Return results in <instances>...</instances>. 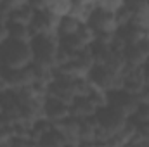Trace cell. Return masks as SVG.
Returning a JSON list of instances; mask_svg holds the SVG:
<instances>
[{"label": "cell", "mask_w": 149, "mask_h": 147, "mask_svg": "<svg viewBox=\"0 0 149 147\" xmlns=\"http://www.w3.org/2000/svg\"><path fill=\"white\" fill-rule=\"evenodd\" d=\"M33 50L30 43L7 40L0 45V69H23L31 66Z\"/></svg>", "instance_id": "1"}, {"label": "cell", "mask_w": 149, "mask_h": 147, "mask_svg": "<svg viewBox=\"0 0 149 147\" xmlns=\"http://www.w3.org/2000/svg\"><path fill=\"white\" fill-rule=\"evenodd\" d=\"M30 47L33 50V62L43 64L47 68H56V54L59 49V37L56 33L33 37Z\"/></svg>", "instance_id": "2"}, {"label": "cell", "mask_w": 149, "mask_h": 147, "mask_svg": "<svg viewBox=\"0 0 149 147\" xmlns=\"http://www.w3.org/2000/svg\"><path fill=\"white\" fill-rule=\"evenodd\" d=\"M121 2H95V7L87 21V24L95 33H114L116 21H114V9Z\"/></svg>", "instance_id": "3"}, {"label": "cell", "mask_w": 149, "mask_h": 147, "mask_svg": "<svg viewBox=\"0 0 149 147\" xmlns=\"http://www.w3.org/2000/svg\"><path fill=\"white\" fill-rule=\"evenodd\" d=\"M47 99H54L66 106H71L76 99L74 78H54V81L49 85Z\"/></svg>", "instance_id": "4"}, {"label": "cell", "mask_w": 149, "mask_h": 147, "mask_svg": "<svg viewBox=\"0 0 149 147\" xmlns=\"http://www.w3.org/2000/svg\"><path fill=\"white\" fill-rule=\"evenodd\" d=\"M0 73L7 90H19L24 87H31L35 83V74L31 66L23 69H0Z\"/></svg>", "instance_id": "5"}, {"label": "cell", "mask_w": 149, "mask_h": 147, "mask_svg": "<svg viewBox=\"0 0 149 147\" xmlns=\"http://www.w3.org/2000/svg\"><path fill=\"white\" fill-rule=\"evenodd\" d=\"M57 23H59V16L50 9V2H49V7L40 10L35 14L31 24H30V30L33 33V37L37 35H49V33H56V28H57Z\"/></svg>", "instance_id": "6"}, {"label": "cell", "mask_w": 149, "mask_h": 147, "mask_svg": "<svg viewBox=\"0 0 149 147\" xmlns=\"http://www.w3.org/2000/svg\"><path fill=\"white\" fill-rule=\"evenodd\" d=\"M146 74L148 71L144 69V66L141 68H134V66H125L123 69V92L137 97L144 88H146Z\"/></svg>", "instance_id": "7"}, {"label": "cell", "mask_w": 149, "mask_h": 147, "mask_svg": "<svg viewBox=\"0 0 149 147\" xmlns=\"http://www.w3.org/2000/svg\"><path fill=\"white\" fill-rule=\"evenodd\" d=\"M123 57H125L127 66H134V68L144 66L146 59L149 57V38H148V35L142 38V40H139L137 43L127 45L125 50H123Z\"/></svg>", "instance_id": "8"}, {"label": "cell", "mask_w": 149, "mask_h": 147, "mask_svg": "<svg viewBox=\"0 0 149 147\" xmlns=\"http://www.w3.org/2000/svg\"><path fill=\"white\" fill-rule=\"evenodd\" d=\"M137 106H139L137 97H134V95H130V94H127V92H123V90H120V92H111V94H109V107H113L116 112H120V114H121L123 118H127V119L134 116Z\"/></svg>", "instance_id": "9"}, {"label": "cell", "mask_w": 149, "mask_h": 147, "mask_svg": "<svg viewBox=\"0 0 149 147\" xmlns=\"http://www.w3.org/2000/svg\"><path fill=\"white\" fill-rule=\"evenodd\" d=\"M43 118L49 119L52 125L70 118V106L59 102V101H54V99H47L43 102Z\"/></svg>", "instance_id": "10"}, {"label": "cell", "mask_w": 149, "mask_h": 147, "mask_svg": "<svg viewBox=\"0 0 149 147\" xmlns=\"http://www.w3.org/2000/svg\"><path fill=\"white\" fill-rule=\"evenodd\" d=\"M54 130H57L64 137L66 144H80V140H78V135H80V121L78 119H74V118L70 116V118L56 123L54 125Z\"/></svg>", "instance_id": "11"}, {"label": "cell", "mask_w": 149, "mask_h": 147, "mask_svg": "<svg viewBox=\"0 0 149 147\" xmlns=\"http://www.w3.org/2000/svg\"><path fill=\"white\" fill-rule=\"evenodd\" d=\"M35 10L33 7L30 5V2L26 0H21V3L9 14V23H14V24H24V26H30L33 17H35Z\"/></svg>", "instance_id": "12"}, {"label": "cell", "mask_w": 149, "mask_h": 147, "mask_svg": "<svg viewBox=\"0 0 149 147\" xmlns=\"http://www.w3.org/2000/svg\"><path fill=\"white\" fill-rule=\"evenodd\" d=\"M95 114H97V109L88 102L87 97H76L74 102L70 106V116L78 121H83V119L92 118Z\"/></svg>", "instance_id": "13"}, {"label": "cell", "mask_w": 149, "mask_h": 147, "mask_svg": "<svg viewBox=\"0 0 149 147\" xmlns=\"http://www.w3.org/2000/svg\"><path fill=\"white\" fill-rule=\"evenodd\" d=\"M116 35L121 38L127 45H132V43H137L139 40H142V38L146 37L148 35V30L132 21L130 24H127L123 28H118L116 30Z\"/></svg>", "instance_id": "14"}, {"label": "cell", "mask_w": 149, "mask_h": 147, "mask_svg": "<svg viewBox=\"0 0 149 147\" xmlns=\"http://www.w3.org/2000/svg\"><path fill=\"white\" fill-rule=\"evenodd\" d=\"M80 24H81V23H80L76 17H73V16H63V17H59L57 28H56V35H57L59 38L76 35Z\"/></svg>", "instance_id": "15"}, {"label": "cell", "mask_w": 149, "mask_h": 147, "mask_svg": "<svg viewBox=\"0 0 149 147\" xmlns=\"http://www.w3.org/2000/svg\"><path fill=\"white\" fill-rule=\"evenodd\" d=\"M7 31H9V40H12V42L30 43V42L33 40V33H31L30 26H24V24L9 23V24H7Z\"/></svg>", "instance_id": "16"}, {"label": "cell", "mask_w": 149, "mask_h": 147, "mask_svg": "<svg viewBox=\"0 0 149 147\" xmlns=\"http://www.w3.org/2000/svg\"><path fill=\"white\" fill-rule=\"evenodd\" d=\"M114 21H116V28H123L134 21V14H132L130 7L127 5V2H121L114 9Z\"/></svg>", "instance_id": "17"}, {"label": "cell", "mask_w": 149, "mask_h": 147, "mask_svg": "<svg viewBox=\"0 0 149 147\" xmlns=\"http://www.w3.org/2000/svg\"><path fill=\"white\" fill-rule=\"evenodd\" d=\"M59 45H61L68 54H71V57H73V59L76 57V54H78V52H81V50L85 49V45L80 42V38L76 37V35L59 38Z\"/></svg>", "instance_id": "18"}, {"label": "cell", "mask_w": 149, "mask_h": 147, "mask_svg": "<svg viewBox=\"0 0 149 147\" xmlns=\"http://www.w3.org/2000/svg\"><path fill=\"white\" fill-rule=\"evenodd\" d=\"M87 99H88V102H90L97 111L104 109V107L109 106V94H108V92H102V90H97V88H94V90L87 95Z\"/></svg>", "instance_id": "19"}, {"label": "cell", "mask_w": 149, "mask_h": 147, "mask_svg": "<svg viewBox=\"0 0 149 147\" xmlns=\"http://www.w3.org/2000/svg\"><path fill=\"white\" fill-rule=\"evenodd\" d=\"M52 130H54V125H52L49 119L40 118V119H37V121L31 125V139L40 140L43 135H47V133H49V132H52Z\"/></svg>", "instance_id": "20"}, {"label": "cell", "mask_w": 149, "mask_h": 147, "mask_svg": "<svg viewBox=\"0 0 149 147\" xmlns=\"http://www.w3.org/2000/svg\"><path fill=\"white\" fill-rule=\"evenodd\" d=\"M38 144H40V147H64L66 146V140H64V137L57 130H52L47 135H43L38 140Z\"/></svg>", "instance_id": "21"}, {"label": "cell", "mask_w": 149, "mask_h": 147, "mask_svg": "<svg viewBox=\"0 0 149 147\" xmlns=\"http://www.w3.org/2000/svg\"><path fill=\"white\" fill-rule=\"evenodd\" d=\"M76 37L80 38V42L85 45V47H92L94 40H95V31L87 24V23H81L78 31H76Z\"/></svg>", "instance_id": "22"}, {"label": "cell", "mask_w": 149, "mask_h": 147, "mask_svg": "<svg viewBox=\"0 0 149 147\" xmlns=\"http://www.w3.org/2000/svg\"><path fill=\"white\" fill-rule=\"evenodd\" d=\"M92 90H94V87H92L88 76L74 78V92H76V97H87Z\"/></svg>", "instance_id": "23"}, {"label": "cell", "mask_w": 149, "mask_h": 147, "mask_svg": "<svg viewBox=\"0 0 149 147\" xmlns=\"http://www.w3.org/2000/svg\"><path fill=\"white\" fill-rule=\"evenodd\" d=\"M132 123L135 125H142V123H149V104H139L137 109L134 112L132 118H128Z\"/></svg>", "instance_id": "24"}, {"label": "cell", "mask_w": 149, "mask_h": 147, "mask_svg": "<svg viewBox=\"0 0 149 147\" xmlns=\"http://www.w3.org/2000/svg\"><path fill=\"white\" fill-rule=\"evenodd\" d=\"M125 147H149V139L144 137V135H141V133H135V135L127 142Z\"/></svg>", "instance_id": "25"}, {"label": "cell", "mask_w": 149, "mask_h": 147, "mask_svg": "<svg viewBox=\"0 0 149 147\" xmlns=\"http://www.w3.org/2000/svg\"><path fill=\"white\" fill-rule=\"evenodd\" d=\"M10 147H40V144H38V140L28 137V139H12Z\"/></svg>", "instance_id": "26"}, {"label": "cell", "mask_w": 149, "mask_h": 147, "mask_svg": "<svg viewBox=\"0 0 149 147\" xmlns=\"http://www.w3.org/2000/svg\"><path fill=\"white\" fill-rule=\"evenodd\" d=\"M12 140V130L10 126H3L0 128V147L2 146H9Z\"/></svg>", "instance_id": "27"}, {"label": "cell", "mask_w": 149, "mask_h": 147, "mask_svg": "<svg viewBox=\"0 0 149 147\" xmlns=\"http://www.w3.org/2000/svg\"><path fill=\"white\" fill-rule=\"evenodd\" d=\"M137 102H139V104H149V87H146V88L137 95Z\"/></svg>", "instance_id": "28"}, {"label": "cell", "mask_w": 149, "mask_h": 147, "mask_svg": "<svg viewBox=\"0 0 149 147\" xmlns=\"http://www.w3.org/2000/svg\"><path fill=\"white\" fill-rule=\"evenodd\" d=\"M9 40V31H7V26H0V45L3 42Z\"/></svg>", "instance_id": "29"}, {"label": "cell", "mask_w": 149, "mask_h": 147, "mask_svg": "<svg viewBox=\"0 0 149 147\" xmlns=\"http://www.w3.org/2000/svg\"><path fill=\"white\" fill-rule=\"evenodd\" d=\"M78 147H95V146H94V142H80Z\"/></svg>", "instance_id": "30"}, {"label": "cell", "mask_w": 149, "mask_h": 147, "mask_svg": "<svg viewBox=\"0 0 149 147\" xmlns=\"http://www.w3.org/2000/svg\"><path fill=\"white\" fill-rule=\"evenodd\" d=\"M144 69H146V71L149 73V57L146 59V62H144Z\"/></svg>", "instance_id": "31"}, {"label": "cell", "mask_w": 149, "mask_h": 147, "mask_svg": "<svg viewBox=\"0 0 149 147\" xmlns=\"http://www.w3.org/2000/svg\"><path fill=\"white\" fill-rule=\"evenodd\" d=\"M146 87H149V73L146 74Z\"/></svg>", "instance_id": "32"}, {"label": "cell", "mask_w": 149, "mask_h": 147, "mask_svg": "<svg viewBox=\"0 0 149 147\" xmlns=\"http://www.w3.org/2000/svg\"><path fill=\"white\" fill-rule=\"evenodd\" d=\"M64 147H78V144H66Z\"/></svg>", "instance_id": "33"}, {"label": "cell", "mask_w": 149, "mask_h": 147, "mask_svg": "<svg viewBox=\"0 0 149 147\" xmlns=\"http://www.w3.org/2000/svg\"><path fill=\"white\" fill-rule=\"evenodd\" d=\"M2 112H3V109H2V104H0V114H2Z\"/></svg>", "instance_id": "34"}]
</instances>
